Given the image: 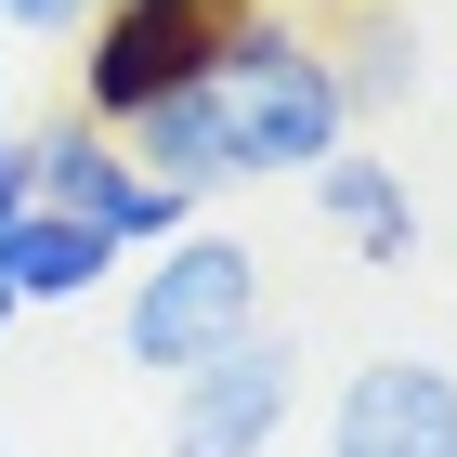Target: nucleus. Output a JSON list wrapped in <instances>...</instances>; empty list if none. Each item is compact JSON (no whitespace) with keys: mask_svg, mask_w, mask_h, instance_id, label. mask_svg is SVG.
Returning <instances> with one entry per match:
<instances>
[{"mask_svg":"<svg viewBox=\"0 0 457 457\" xmlns=\"http://www.w3.org/2000/svg\"><path fill=\"white\" fill-rule=\"evenodd\" d=\"M327 457H457V366H431V353L353 366L327 405Z\"/></svg>","mask_w":457,"mask_h":457,"instance_id":"nucleus-5","label":"nucleus"},{"mask_svg":"<svg viewBox=\"0 0 457 457\" xmlns=\"http://www.w3.org/2000/svg\"><path fill=\"white\" fill-rule=\"evenodd\" d=\"M105 262H118V248L92 236V222H53V210H13V222H0V301H13V314H27V301H92Z\"/></svg>","mask_w":457,"mask_h":457,"instance_id":"nucleus-6","label":"nucleus"},{"mask_svg":"<svg viewBox=\"0 0 457 457\" xmlns=\"http://www.w3.org/2000/svg\"><path fill=\"white\" fill-rule=\"evenodd\" d=\"M27 210L92 222L105 248H170V236H183V196H157V183L131 170V144H118V131H92V118H53V131H27Z\"/></svg>","mask_w":457,"mask_h":457,"instance_id":"nucleus-3","label":"nucleus"},{"mask_svg":"<svg viewBox=\"0 0 457 457\" xmlns=\"http://www.w3.org/2000/svg\"><path fill=\"white\" fill-rule=\"evenodd\" d=\"M0 13H13V27H39V39H79L105 0H0Z\"/></svg>","mask_w":457,"mask_h":457,"instance_id":"nucleus-9","label":"nucleus"},{"mask_svg":"<svg viewBox=\"0 0 457 457\" xmlns=\"http://www.w3.org/2000/svg\"><path fill=\"white\" fill-rule=\"evenodd\" d=\"M27 210V131H13V105H0V222Z\"/></svg>","mask_w":457,"mask_h":457,"instance_id":"nucleus-10","label":"nucleus"},{"mask_svg":"<svg viewBox=\"0 0 457 457\" xmlns=\"http://www.w3.org/2000/svg\"><path fill=\"white\" fill-rule=\"evenodd\" d=\"M0 457H13V431H0Z\"/></svg>","mask_w":457,"mask_h":457,"instance_id":"nucleus-12","label":"nucleus"},{"mask_svg":"<svg viewBox=\"0 0 457 457\" xmlns=\"http://www.w3.org/2000/svg\"><path fill=\"white\" fill-rule=\"evenodd\" d=\"M210 105H222V144H236V183L248 170H327L353 131L340 79H327V39L301 13H262V0H236V27H222Z\"/></svg>","mask_w":457,"mask_h":457,"instance_id":"nucleus-1","label":"nucleus"},{"mask_svg":"<svg viewBox=\"0 0 457 457\" xmlns=\"http://www.w3.org/2000/svg\"><path fill=\"white\" fill-rule=\"evenodd\" d=\"M314 210L340 222L353 248H366V262H419V196H405V170H392V157H327L314 170Z\"/></svg>","mask_w":457,"mask_h":457,"instance_id":"nucleus-8","label":"nucleus"},{"mask_svg":"<svg viewBox=\"0 0 457 457\" xmlns=\"http://www.w3.org/2000/svg\"><path fill=\"white\" fill-rule=\"evenodd\" d=\"M327 79H340V118H392V105H419L431 53H419V27H405L392 0H366V13L327 39Z\"/></svg>","mask_w":457,"mask_h":457,"instance_id":"nucleus-7","label":"nucleus"},{"mask_svg":"<svg viewBox=\"0 0 457 457\" xmlns=\"http://www.w3.org/2000/svg\"><path fill=\"white\" fill-rule=\"evenodd\" d=\"M118 340H131L144 379H196L210 353L262 340V248L222 236V222H183L157 262L131 275V301H118Z\"/></svg>","mask_w":457,"mask_h":457,"instance_id":"nucleus-2","label":"nucleus"},{"mask_svg":"<svg viewBox=\"0 0 457 457\" xmlns=\"http://www.w3.org/2000/svg\"><path fill=\"white\" fill-rule=\"evenodd\" d=\"M287 392H301V353L287 340L210 353L196 379H170V457H262L287 431Z\"/></svg>","mask_w":457,"mask_h":457,"instance_id":"nucleus-4","label":"nucleus"},{"mask_svg":"<svg viewBox=\"0 0 457 457\" xmlns=\"http://www.w3.org/2000/svg\"><path fill=\"white\" fill-rule=\"evenodd\" d=\"M0 327H13V301H0Z\"/></svg>","mask_w":457,"mask_h":457,"instance_id":"nucleus-11","label":"nucleus"}]
</instances>
